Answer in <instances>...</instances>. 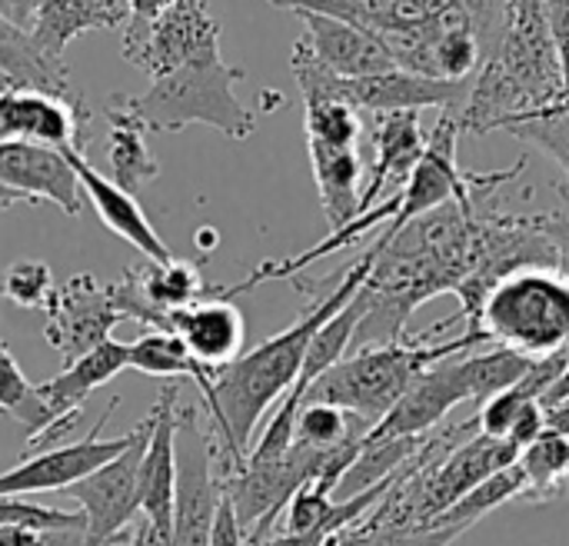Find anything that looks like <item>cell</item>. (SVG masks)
<instances>
[{
    "label": "cell",
    "instance_id": "31",
    "mask_svg": "<svg viewBox=\"0 0 569 546\" xmlns=\"http://www.w3.org/2000/svg\"><path fill=\"white\" fill-rule=\"evenodd\" d=\"M460 530H403V527H367L363 520L337 530L323 546H450Z\"/></svg>",
    "mask_w": 569,
    "mask_h": 546
},
{
    "label": "cell",
    "instance_id": "30",
    "mask_svg": "<svg viewBox=\"0 0 569 546\" xmlns=\"http://www.w3.org/2000/svg\"><path fill=\"white\" fill-rule=\"evenodd\" d=\"M53 290V270L43 260H13L0 280V297L23 310H47Z\"/></svg>",
    "mask_w": 569,
    "mask_h": 546
},
{
    "label": "cell",
    "instance_id": "15",
    "mask_svg": "<svg viewBox=\"0 0 569 546\" xmlns=\"http://www.w3.org/2000/svg\"><path fill=\"white\" fill-rule=\"evenodd\" d=\"M0 187L20 193L27 203L50 200L67 217L83 210V190L77 170L67 160V150L30 143V140H7L0 143Z\"/></svg>",
    "mask_w": 569,
    "mask_h": 546
},
{
    "label": "cell",
    "instance_id": "4",
    "mask_svg": "<svg viewBox=\"0 0 569 546\" xmlns=\"http://www.w3.org/2000/svg\"><path fill=\"white\" fill-rule=\"evenodd\" d=\"M243 80L240 67L223 63L220 53H207L160 80H153L143 93L113 100L143 123V130H183L190 123H207L230 140H247L257 130V117L237 100L233 87Z\"/></svg>",
    "mask_w": 569,
    "mask_h": 546
},
{
    "label": "cell",
    "instance_id": "23",
    "mask_svg": "<svg viewBox=\"0 0 569 546\" xmlns=\"http://www.w3.org/2000/svg\"><path fill=\"white\" fill-rule=\"evenodd\" d=\"M130 367L147 374V377H160V380H180L190 377L203 397V404H210L213 397V370L200 367L193 360V354L187 350V344L170 334V330H150L140 334L130 344Z\"/></svg>",
    "mask_w": 569,
    "mask_h": 546
},
{
    "label": "cell",
    "instance_id": "27",
    "mask_svg": "<svg viewBox=\"0 0 569 546\" xmlns=\"http://www.w3.org/2000/svg\"><path fill=\"white\" fill-rule=\"evenodd\" d=\"M370 434L367 424H360L353 414L330 407V404H303L297 417V437L293 444L313 447V450H337L343 444L363 440Z\"/></svg>",
    "mask_w": 569,
    "mask_h": 546
},
{
    "label": "cell",
    "instance_id": "11",
    "mask_svg": "<svg viewBox=\"0 0 569 546\" xmlns=\"http://www.w3.org/2000/svg\"><path fill=\"white\" fill-rule=\"evenodd\" d=\"M120 53L143 73L160 80L207 53H220V23L203 0H173L147 30V37Z\"/></svg>",
    "mask_w": 569,
    "mask_h": 546
},
{
    "label": "cell",
    "instance_id": "39",
    "mask_svg": "<svg viewBox=\"0 0 569 546\" xmlns=\"http://www.w3.org/2000/svg\"><path fill=\"white\" fill-rule=\"evenodd\" d=\"M127 546H140V534H137V530H133V540H130Z\"/></svg>",
    "mask_w": 569,
    "mask_h": 546
},
{
    "label": "cell",
    "instance_id": "32",
    "mask_svg": "<svg viewBox=\"0 0 569 546\" xmlns=\"http://www.w3.org/2000/svg\"><path fill=\"white\" fill-rule=\"evenodd\" d=\"M0 527H23V530H73L83 527V514H67V510H50L27 504L23 497H0Z\"/></svg>",
    "mask_w": 569,
    "mask_h": 546
},
{
    "label": "cell",
    "instance_id": "3",
    "mask_svg": "<svg viewBox=\"0 0 569 546\" xmlns=\"http://www.w3.org/2000/svg\"><path fill=\"white\" fill-rule=\"evenodd\" d=\"M457 324H467V320L447 317L423 334H413V337H403L393 344H373V347L350 350L333 370H327L310 387L303 404L340 407L373 430L403 400V394L417 384V377H423L430 367H437L450 357H460V354H473L477 347H490V340L477 327H467L460 337L447 340L443 330H450Z\"/></svg>",
    "mask_w": 569,
    "mask_h": 546
},
{
    "label": "cell",
    "instance_id": "20",
    "mask_svg": "<svg viewBox=\"0 0 569 546\" xmlns=\"http://www.w3.org/2000/svg\"><path fill=\"white\" fill-rule=\"evenodd\" d=\"M120 23H127L123 0H43L27 37L47 60L63 63V50L73 37L87 30H113Z\"/></svg>",
    "mask_w": 569,
    "mask_h": 546
},
{
    "label": "cell",
    "instance_id": "5",
    "mask_svg": "<svg viewBox=\"0 0 569 546\" xmlns=\"http://www.w3.org/2000/svg\"><path fill=\"white\" fill-rule=\"evenodd\" d=\"M490 347L527 360H547L569 347V277L557 267H523L507 274L480 304L473 320Z\"/></svg>",
    "mask_w": 569,
    "mask_h": 546
},
{
    "label": "cell",
    "instance_id": "22",
    "mask_svg": "<svg viewBox=\"0 0 569 546\" xmlns=\"http://www.w3.org/2000/svg\"><path fill=\"white\" fill-rule=\"evenodd\" d=\"M107 120H110V137H107L110 180L120 190L137 193L140 187H147L150 180L160 177V163L147 147V130L117 100L107 107Z\"/></svg>",
    "mask_w": 569,
    "mask_h": 546
},
{
    "label": "cell",
    "instance_id": "29",
    "mask_svg": "<svg viewBox=\"0 0 569 546\" xmlns=\"http://www.w3.org/2000/svg\"><path fill=\"white\" fill-rule=\"evenodd\" d=\"M507 133H513L517 140L543 150L547 157H553L563 170V183H560V197L567 200L569 207V107L567 110H547V113H537L523 123H513L507 127Z\"/></svg>",
    "mask_w": 569,
    "mask_h": 546
},
{
    "label": "cell",
    "instance_id": "37",
    "mask_svg": "<svg viewBox=\"0 0 569 546\" xmlns=\"http://www.w3.org/2000/svg\"><path fill=\"white\" fill-rule=\"evenodd\" d=\"M27 33L20 30V27H13L3 13H0V43H7V40H23Z\"/></svg>",
    "mask_w": 569,
    "mask_h": 546
},
{
    "label": "cell",
    "instance_id": "16",
    "mask_svg": "<svg viewBox=\"0 0 569 546\" xmlns=\"http://www.w3.org/2000/svg\"><path fill=\"white\" fill-rule=\"evenodd\" d=\"M370 150H373V160H370L367 187L360 193V217L367 210H373L380 200H387L407 187L413 167L420 163V157L427 150V133L420 127V113L417 110L373 113Z\"/></svg>",
    "mask_w": 569,
    "mask_h": 546
},
{
    "label": "cell",
    "instance_id": "12",
    "mask_svg": "<svg viewBox=\"0 0 569 546\" xmlns=\"http://www.w3.org/2000/svg\"><path fill=\"white\" fill-rule=\"evenodd\" d=\"M90 110L83 97H53L30 87L0 90V143L30 140L57 150H83Z\"/></svg>",
    "mask_w": 569,
    "mask_h": 546
},
{
    "label": "cell",
    "instance_id": "33",
    "mask_svg": "<svg viewBox=\"0 0 569 546\" xmlns=\"http://www.w3.org/2000/svg\"><path fill=\"white\" fill-rule=\"evenodd\" d=\"M547 10V23H550V37L553 47L560 53V67H563V83H567V107H569V0H543Z\"/></svg>",
    "mask_w": 569,
    "mask_h": 546
},
{
    "label": "cell",
    "instance_id": "26",
    "mask_svg": "<svg viewBox=\"0 0 569 546\" xmlns=\"http://www.w3.org/2000/svg\"><path fill=\"white\" fill-rule=\"evenodd\" d=\"M0 414L17 420L30 440L40 437L50 424V414L37 394V384H30L23 377V370L17 367V360L3 340H0Z\"/></svg>",
    "mask_w": 569,
    "mask_h": 546
},
{
    "label": "cell",
    "instance_id": "21",
    "mask_svg": "<svg viewBox=\"0 0 569 546\" xmlns=\"http://www.w3.org/2000/svg\"><path fill=\"white\" fill-rule=\"evenodd\" d=\"M313 180L320 190V207L327 214L330 230L347 227L350 220L360 217V180H363V163L357 147H330L307 140Z\"/></svg>",
    "mask_w": 569,
    "mask_h": 546
},
{
    "label": "cell",
    "instance_id": "35",
    "mask_svg": "<svg viewBox=\"0 0 569 546\" xmlns=\"http://www.w3.org/2000/svg\"><path fill=\"white\" fill-rule=\"evenodd\" d=\"M207 546H247V534H243V524L230 504V497L220 500V510L213 517V527H210V544Z\"/></svg>",
    "mask_w": 569,
    "mask_h": 546
},
{
    "label": "cell",
    "instance_id": "13",
    "mask_svg": "<svg viewBox=\"0 0 569 546\" xmlns=\"http://www.w3.org/2000/svg\"><path fill=\"white\" fill-rule=\"evenodd\" d=\"M150 437L140 460V514L170 546L173 540V494H177V417L180 387L167 380L150 407Z\"/></svg>",
    "mask_w": 569,
    "mask_h": 546
},
{
    "label": "cell",
    "instance_id": "10",
    "mask_svg": "<svg viewBox=\"0 0 569 546\" xmlns=\"http://www.w3.org/2000/svg\"><path fill=\"white\" fill-rule=\"evenodd\" d=\"M117 324H123V314L113 304L110 284H97L93 274H73L53 290L47 304L43 337L70 367L73 360L107 344Z\"/></svg>",
    "mask_w": 569,
    "mask_h": 546
},
{
    "label": "cell",
    "instance_id": "17",
    "mask_svg": "<svg viewBox=\"0 0 569 546\" xmlns=\"http://www.w3.org/2000/svg\"><path fill=\"white\" fill-rule=\"evenodd\" d=\"M170 334H177L187 344V350L193 354V360L200 367L217 374L220 367L233 364L243 354L247 320L233 300L217 297L210 290L203 300H197L183 310H173Z\"/></svg>",
    "mask_w": 569,
    "mask_h": 546
},
{
    "label": "cell",
    "instance_id": "7",
    "mask_svg": "<svg viewBox=\"0 0 569 546\" xmlns=\"http://www.w3.org/2000/svg\"><path fill=\"white\" fill-rule=\"evenodd\" d=\"M200 407H180L177 417V494L170 546H207L210 527L227 497L220 477V440L210 424L200 427Z\"/></svg>",
    "mask_w": 569,
    "mask_h": 546
},
{
    "label": "cell",
    "instance_id": "36",
    "mask_svg": "<svg viewBox=\"0 0 569 546\" xmlns=\"http://www.w3.org/2000/svg\"><path fill=\"white\" fill-rule=\"evenodd\" d=\"M40 3H43V0H3V13H7V20H10L13 27H20V30L27 33V30L33 27V17H37Z\"/></svg>",
    "mask_w": 569,
    "mask_h": 546
},
{
    "label": "cell",
    "instance_id": "1",
    "mask_svg": "<svg viewBox=\"0 0 569 546\" xmlns=\"http://www.w3.org/2000/svg\"><path fill=\"white\" fill-rule=\"evenodd\" d=\"M373 257L377 254L370 247L330 280L297 284L303 294L313 297V304L297 317V324H290L277 337H267L263 344H257L253 350L240 354L233 364L213 374V397L210 404H203V410L210 417L213 437L220 440L223 480L247 464V454L257 440V427L273 414V407L297 384L317 330L363 290L373 270Z\"/></svg>",
    "mask_w": 569,
    "mask_h": 546
},
{
    "label": "cell",
    "instance_id": "14",
    "mask_svg": "<svg viewBox=\"0 0 569 546\" xmlns=\"http://www.w3.org/2000/svg\"><path fill=\"white\" fill-rule=\"evenodd\" d=\"M127 367H130V344L107 340L97 350H90L87 357H80L70 367H63V374H57L53 380L37 384V394H40V400H43V407L50 414V424H47V430L40 437H33L27 444V450L30 454H40L50 444L70 437L73 424L83 417L87 397L93 390H100L107 380H113Z\"/></svg>",
    "mask_w": 569,
    "mask_h": 546
},
{
    "label": "cell",
    "instance_id": "6",
    "mask_svg": "<svg viewBox=\"0 0 569 546\" xmlns=\"http://www.w3.org/2000/svg\"><path fill=\"white\" fill-rule=\"evenodd\" d=\"M533 360L490 347L483 354H460L437 367H430L417 384L403 394V400L367 434V440H397V437H423L437 430V424L463 400H490L493 394L513 387Z\"/></svg>",
    "mask_w": 569,
    "mask_h": 546
},
{
    "label": "cell",
    "instance_id": "40",
    "mask_svg": "<svg viewBox=\"0 0 569 546\" xmlns=\"http://www.w3.org/2000/svg\"><path fill=\"white\" fill-rule=\"evenodd\" d=\"M0 13H3V0H0ZM3 17H7V13H3Z\"/></svg>",
    "mask_w": 569,
    "mask_h": 546
},
{
    "label": "cell",
    "instance_id": "9",
    "mask_svg": "<svg viewBox=\"0 0 569 546\" xmlns=\"http://www.w3.org/2000/svg\"><path fill=\"white\" fill-rule=\"evenodd\" d=\"M120 400H110V407L103 410V417L97 420V427L67 447H47L40 454L20 457V464L7 474H0V497H23V494H67L73 484L87 480L90 474H97L100 467H107L110 460H117L130 444H133V430L113 440H100L103 424L110 420V414L117 410Z\"/></svg>",
    "mask_w": 569,
    "mask_h": 546
},
{
    "label": "cell",
    "instance_id": "28",
    "mask_svg": "<svg viewBox=\"0 0 569 546\" xmlns=\"http://www.w3.org/2000/svg\"><path fill=\"white\" fill-rule=\"evenodd\" d=\"M307 140L330 147H357L363 137V117L343 100H303Z\"/></svg>",
    "mask_w": 569,
    "mask_h": 546
},
{
    "label": "cell",
    "instance_id": "19",
    "mask_svg": "<svg viewBox=\"0 0 569 546\" xmlns=\"http://www.w3.org/2000/svg\"><path fill=\"white\" fill-rule=\"evenodd\" d=\"M307 20V47L310 53L337 77H370L397 70V60L383 47V40L363 27L323 17V13H300Z\"/></svg>",
    "mask_w": 569,
    "mask_h": 546
},
{
    "label": "cell",
    "instance_id": "24",
    "mask_svg": "<svg viewBox=\"0 0 569 546\" xmlns=\"http://www.w3.org/2000/svg\"><path fill=\"white\" fill-rule=\"evenodd\" d=\"M520 470L527 477V504H553L569 487V437L543 430L530 447L520 450Z\"/></svg>",
    "mask_w": 569,
    "mask_h": 546
},
{
    "label": "cell",
    "instance_id": "25",
    "mask_svg": "<svg viewBox=\"0 0 569 546\" xmlns=\"http://www.w3.org/2000/svg\"><path fill=\"white\" fill-rule=\"evenodd\" d=\"M523 494H527V477H523L520 464H513V467L493 474V477H490L487 484H480L477 490H470V494H467L460 504H453L447 514H440V517L430 524V530H460V534H467L473 524H480L483 517H490V514L500 510L503 504L523 500Z\"/></svg>",
    "mask_w": 569,
    "mask_h": 546
},
{
    "label": "cell",
    "instance_id": "38",
    "mask_svg": "<svg viewBox=\"0 0 569 546\" xmlns=\"http://www.w3.org/2000/svg\"><path fill=\"white\" fill-rule=\"evenodd\" d=\"M20 200H23L20 193H13V190L0 187V210H7V207H13V203H20Z\"/></svg>",
    "mask_w": 569,
    "mask_h": 546
},
{
    "label": "cell",
    "instance_id": "34",
    "mask_svg": "<svg viewBox=\"0 0 569 546\" xmlns=\"http://www.w3.org/2000/svg\"><path fill=\"white\" fill-rule=\"evenodd\" d=\"M540 230L547 234V240L557 250V270L569 277V207L557 210V214H537Z\"/></svg>",
    "mask_w": 569,
    "mask_h": 546
},
{
    "label": "cell",
    "instance_id": "2",
    "mask_svg": "<svg viewBox=\"0 0 569 546\" xmlns=\"http://www.w3.org/2000/svg\"><path fill=\"white\" fill-rule=\"evenodd\" d=\"M547 110H567L560 53L543 0H503V17L460 110L463 133H490Z\"/></svg>",
    "mask_w": 569,
    "mask_h": 546
},
{
    "label": "cell",
    "instance_id": "8",
    "mask_svg": "<svg viewBox=\"0 0 569 546\" xmlns=\"http://www.w3.org/2000/svg\"><path fill=\"white\" fill-rule=\"evenodd\" d=\"M147 437L150 417L133 427V444L117 460L67 490L83 510V546H113L140 524V460Z\"/></svg>",
    "mask_w": 569,
    "mask_h": 546
},
{
    "label": "cell",
    "instance_id": "18",
    "mask_svg": "<svg viewBox=\"0 0 569 546\" xmlns=\"http://www.w3.org/2000/svg\"><path fill=\"white\" fill-rule=\"evenodd\" d=\"M67 160L70 167L77 170V180H80V190L87 193L90 207L97 210V217L103 220L107 230H113L120 240H127L133 250H140L147 260L153 264H163V260H173L170 247L163 244V237L153 230V224L147 220L143 207L137 203L133 193L120 190L110 177H103L87 157L83 150H67Z\"/></svg>",
    "mask_w": 569,
    "mask_h": 546
}]
</instances>
